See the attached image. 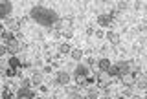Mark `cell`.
<instances>
[{
    "label": "cell",
    "instance_id": "52a82bcc",
    "mask_svg": "<svg viewBox=\"0 0 147 99\" xmlns=\"http://www.w3.org/2000/svg\"><path fill=\"white\" fill-rule=\"evenodd\" d=\"M98 24L99 26H110L112 24V17L110 15H99L98 17Z\"/></svg>",
    "mask_w": 147,
    "mask_h": 99
},
{
    "label": "cell",
    "instance_id": "ac0fdd59",
    "mask_svg": "<svg viewBox=\"0 0 147 99\" xmlns=\"http://www.w3.org/2000/svg\"><path fill=\"white\" fill-rule=\"evenodd\" d=\"M70 55H72V59H76V61H79L81 59V50H70Z\"/></svg>",
    "mask_w": 147,
    "mask_h": 99
},
{
    "label": "cell",
    "instance_id": "9c48e42d",
    "mask_svg": "<svg viewBox=\"0 0 147 99\" xmlns=\"http://www.w3.org/2000/svg\"><path fill=\"white\" fill-rule=\"evenodd\" d=\"M121 81H123V84H127V86H131L132 83H134V75L132 74H121Z\"/></svg>",
    "mask_w": 147,
    "mask_h": 99
},
{
    "label": "cell",
    "instance_id": "d4e9b609",
    "mask_svg": "<svg viewBox=\"0 0 147 99\" xmlns=\"http://www.w3.org/2000/svg\"><path fill=\"white\" fill-rule=\"evenodd\" d=\"M132 99H142V97H138V96H132Z\"/></svg>",
    "mask_w": 147,
    "mask_h": 99
},
{
    "label": "cell",
    "instance_id": "d6986e66",
    "mask_svg": "<svg viewBox=\"0 0 147 99\" xmlns=\"http://www.w3.org/2000/svg\"><path fill=\"white\" fill-rule=\"evenodd\" d=\"M31 83H33V84H40V83H42V75L35 74L33 77H31Z\"/></svg>",
    "mask_w": 147,
    "mask_h": 99
},
{
    "label": "cell",
    "instance_id": "484cf974",
    "mask_svg": "<svg viewBox=\"0 0 147 99\" xmlns=\"http://www.w3.org/2000/svg\"><path fill=\"white\" fill-rule=\"evenodd\" d=\"M118 99H125V97H118Z\"/></svg>",
    "mask_w": 147,
    "mask_h": 99
},
{
    "label": "cell",
    "instance_id": "30bf717a",
    "mask_svg": "<svg viewBox=\"0 0 147 99\" xmlns=\"http://www.w3.org/2000/svg\"><path fill=\"white\" fill-rule=\"evenodd\" d=\"M76 75H77V77H86V75H88V68L83 66V64H79L76 68Z\"/></svg>",
    "mask_w": 147,
    "mask_h": 99
},
{
    "label": "cell",
    "instance_id": "7a4b0ae2",
    "mask_svg": "<svg viewBox=\"0 0 147 99\" xmlns=\"http://www.w3.org/2000/svg\"><path fill=\"white\" fill-rule=\"evenodd\" d=\"M72 20L70 19H63V20H59L57 22V29H59V33H64L66 37H70L72 35Z\"/></svg>",
    "mask_w": 147,
    "mask_h": 99
},
{
    "label": "cell",
    "instance_id": "7402d4cb",
    "mask_svg": "<svg viewBox=\"0 0 147 99\" xmlns=\"http://www.w3.org/2000/svg\"><path fill=\"white\" fill-rule=\"evenodd\" d=\"M6 52H7V48H6V46H2V44H0V57H2V55H4V53H6Z\"/></svg>",
    "mask_w": 147,
    "mask_h": 99
},
{
    "label": "cell",
    "instance_id": "ffe728a7",
    "mask_svg": "<svg viewBox=\"0 0 147 99\" xmlns=\"http://www.w3.org/2000/svg\"><path fill=\"white\" fill-rule=\"evenodd\" d=\"M2 97H4V99H15V96H13L9 90H4V96H2Z\"/></svg>",
    "mask_w": 147,
    "mask_h": 99
},
{
    "label": "cell",
    "instance_id": "2e32d148",
    "mask_svg": "<svg viewBox=\"0 0 147 99\" xmlns=\"http://www.w3.org/2000/svg\"><path fill=\"white\" fill-rule=\"evenodd\" d=\"M7 64H9V68L17 70L18 66H20V62H18V59H17V57H11V59H9V62H7Z\"/></svg>",
    "mask_w": 147,
    "mask_h": 99
},
{
    "label": "cell",
    "instance_id": "6da1fadb",
    "mask_svg": "<svg viewBox=\"0 0 147 99\" xmlns=\"http://www.w3.org/2000/svg\"><path fill=\"white\" fill-rule=\"evenodd\" d=\"M30 17H31V19H33L39 26H44V28H53V26L57 24L59 20H61V19H59V15H57L53 9H50V7H42V6L31 7Z\"/></svg>",
    "mask_w": 147,
    "mask_h": 99
},
{
    "label": "cell",
    "instance_id": "3957f363",
    "mask_svg": "<svg viewBox=\"0 0 147 99\" xmlns=\"http://www.w3.org/2000/svg\"><path fill=\"white\" fill-rule=\"evenodd\" d=\"M11 11H13L11 2H0V19H6Z\"/></svg>",
    "mask_w": 147,
    "mask_h": 99
},
{
    "label": "cell",
    "instance_id": "5b68a950",
    "mask_svg": "<svg viewBox=\"0 0 147 99\" xmlns=\"http://www.w3.org/2000/svg\"><path fill=\"white\" fill-rule=\"evenodd\" d=\"M18 50H20V42H18V40L13 39V40H9V42H7V52L9 53H13V55H15Z\"/></svg>",
    "mask_w": 147,
    "mask_h": 99
},
{
    "label": "cell",
    "instance_id": "603a6c76",
    "mask_svg": "<svg viewBox=\"0 0 147 99\" xmlns=\"http://www.w3.org/2000/svg\"><path fill=\"white\" fill-rule=\"evenodd\" d=\"M131 94H132V90H131V86H127V88H125V96H131Z\"/></svg>",
    "mask_w": 147,
    "mask_h": 99
},
{
    "label": "cell",
    "instance_id": "7c38bea8",
    "mask_svg": "<svg viewBox=\"0 0 147 99\" xmlns=\"http://www.w3.org/2000/svg\"><path fill=\"white\" fill-rule=\"evenodd\" d=\"M107 39H109L112 44H118V42H119V35L116 33V31H109V33H107Z\"/></svg>",
    "mask_w": 147,
    "mask_h": 99
},
{
    "label": "cell",
    "instance_id": "4fadbf2b",
    "mask_svg": "<svg viewBox=\"0 0 147 99\" xmlns=\"http://www.w3.org/2000/svg\"><path fill=\"white\" fill-rule=\"evenodd\" d=\"M98 66H99V70H101V72H107V70H109V66H110V62H109L107 59H101V61L98 62Z\"/></svg>",
    "mask_w": 147,
    "mask_h": 99
},
{
    "label": "cell",
    "instance_id": "277c9868",
    "mask_svg": "<svg viewBox=\"0 0 147 99\" xmlns=\"http://www.w3.org/2000/svg\"><path fill=\"white\" fill-rule=\"evenodd\" d=\"M17 99H33V94L30 92V88H24V86H22L17 92Z\"/></svg>",
    "mask_w": 147,
    "mask_h": 99
},
{
    "label": "cell",
    "instance_id": "8992f818",
    "mask_svg": "<svg viewBox=\"0 0 147 99\" xmlns=\"http://www.w3.org/2000/svg\"><path fill=\"white\" fill-rule=\"evenodd\" d=\"M109 77H110V75L107 74V72H99V74H98V77H96V81H98V83L101 84V86H107V83H109Z\"/></svg>",
    "mask_w": 147,
    "mask_h": 99
},
{
    "label": "cell",
    "instance_id": "44dd1931",
    "mask_svg": "<svg viewBox=\"0 0 147 99\" xmlns=\"http://www.w3.org/2000/svg\"><path fill=\"white\" fill-rule=\"evenodd\" d=\"M6 74L9 75V77H13V75H15V74H17V70H13V68H9V70L6 72Z\"/></svg>",
    "mask_w": 147,
    "mask_h": 99
},
{
    "label": "cell",
    "instance_id": "e0dca14e",
    "mask_svg": "<svg viewBox=\"0 0 147 99\" xmlns=\"http://www.w3.org/2000/svg\"><path fill=\"white\" fill-rule=\"evenodd\" d=\"M70 44H68V42H63L61 44V46H59V52H61V53H70Z\"/></svg>",
    "mask_w": 147,
    "mask_h": 99
},
{
    "label": "cell",
    "instance_id": "8fae6325",
    "mask_svg": "<svg viewBox=\"0 0 147 99\" xmlns=\"http://www.w3.org/2000/svg\"><path fill=\"white\" fill-rule=\"evenodd\" d=\"M57 83H61V84H68V83H70V75H68L66 72H61V74L57 75Z\"/></svg>",
    "mask_w": 147,
    "mask_h": 99
},
{
    "label": "cell",
    "instance_id": "ba28073f",
    "mask_svg": "<svg viewBox=\"0 0 147 99\" xmlns=\"http://www.w3.org/2000/svg\"><path fill=\"white\" fill-rule=\"evenodd\" d=\"M18 26H20V20H17V19H9V20L6 22V28L11 29V31H17Z\"/></svg>",
    "mask_w": 147,
    "mask_h": 99
},
{
    "label": "cell",
    "instance_id": "cb8c5ba5",
    "mask_svg": "<svg viewBox=\"0 0 147 99\" xmlns=\"http://www.w3.org/2000/svg\"><path fill=\"white\" fill-rule=\"evenodd\" d=\"M74 99H85L83 96H79V94H74Z\"/></svg>",
    "mask_w": 147,
    "mask_h": 99
},
{
    "label": "cell",
    "instance_id": "5bb4252c",
    "mask_svg": "<svg viewBox=\"0 0 147 99\" xmlns=\"http://www.w3.org/2000/svg\"><path fill=\"white\" fill-rule=\"evenodd\" d=\"M107 74L110 75V77H114V75H119V70H118V66H116V64H114V66L110 64V66H109V70H107Z\"/></svg>",
    "mask_w": 147,
    "mask_h": 99
},
{
    "label": "cell",
    "instance_id": "9a60e30c",
    "mask_svg": "<svg viewBox=\"0 0 147 99\" xmlns=\"http://www.w3.org/2000/svg\"><path fill=\"white\" fill-rule=\"evenodd\" d=\"M136 86H138V88H145V86H147V79L144 77V75H140V77L136 79Z\"/></svg>",
    "mask_w": 147,
    "mask_h": 99
}]
</instances>
